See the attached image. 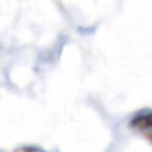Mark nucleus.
Returning <instances> with one entry per match:
<instances>
[{
	"label": "nucleus",
	"instance_id": "1",
	"mask_svg": "<svg viewBox=\"0 0 152 152\" xmlns=\"http://www.w3.org/2000/svg\"><path fill=\"white\" fill-rule=\"evenodd\" d=\"M129 128L152 144V111H139L129 121Z\"/></svg>",
	"mask_w": 152,
	"mask_h": 152
},
{
	"label": "nucleus",
	"instance_id": "2",
	"mask_svg": "<svg viewBox=\"0 0 152 152\" xmlns=\"http://www.w3.org/2000/svg\"><path fill=\"white\" fill-rule=\"evenodd\" d=\"M15 152H44V151H41V149H38V147H31V145H25V147L17 149Z\"/></svg>",
	"mask_w": 152,
	"mask_h": 152
},
{
	"label": "nucleus",
	"instance_id": "3",
	"mask_svg": "<svg viewBox=\"0 0 152 152\" xmlns=\"http://www.w3.org/2000/svg\"><path fill=\"white\" fill-rule=\"evenodd\" d=\"M0 152H2V151H0Z\"/></svg>",
	"mask_w": 152,
	"mask_h": 152
}]
</instances>
